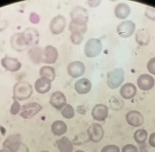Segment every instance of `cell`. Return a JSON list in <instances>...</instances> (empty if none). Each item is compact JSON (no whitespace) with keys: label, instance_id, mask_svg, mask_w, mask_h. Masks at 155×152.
<instances>
[{"label":"cell","instance_id":"1","mask_svg":"<svg viewBox=\"0 0 155 152\" xmlns=\"http://www.w3.org/2000/svg\"><path fill=\"white\" fill-rule=\"evenodd\" d=\"M3 146L11 152H29V149L21 142L19 134L9 135L4 142Z\"/></svg>","mask_w":155,"mask_h":152},{"label":"cell","instance_id":"2","mask_svg":"<svg viewBox=\"0 0 155 152\" xmlns=\"http://www.w3.org/2000/svg\"><path fill=\"white\" fill-rule=\"evenodd\" d=\"M31 85L25 81H21L15 84L13 88V95L15 99L20 101L28 99L33 93Z\"/></svg>","mask_w":155,"mask_h":152},{"label":"cell","instance_id":"3","mask_svg":"<svg viewBox=\"0 0 155 152\" xmlns=\"http://www.w3.org/2000/svg\"><path fill=\"white\" fill-rule=\"evenodd\" d=\"M124 78V72L121 69H116L108 73L107 83L109 88L115 89L123 83Z\"/></svg>","mask_w":155,"mask_h":152},{"label":"cell","instance_id":"4","mask_svg":"<svg viewBox=\"0 0 155 152\" xmlns=\"http://www.w3.org/2000/svg\"><path fill=\"white\" fill-rule=\"evenodd\" d=\"M43 107L38 103L32 102L22 106L20 115L24 119H29L39 113Z\"/></svg>","mask_w":155,"mask_h":152},{"label":"cell","instance_id":"5","mask_svg":"<svg viewBox=\"0 0 155 152\" xmlns=\"http://www.w3.org/2000/svg\"><path fill=\"white\" fill-rule=\"evenodd\" d=\"M102 43L97 39H91L87 42L85 46L84 53L88 58L98 56L102 50Z\"/></svg>","mask_w":155,"mask_h":152},{"label":"cell","instance_id":"6","mask_svg":"<svg viewBox=\"0 0 155 152\" xmlns=\"http://www.w3.org/2000/svg\"><path fill=\"white\" fill-rule=\"evenodd\" d=\"M72 22L80 25H86L88 15L86 10L81 6H77L72 10L71 13Z\"/></svg>","mask_w":155,"mask_h":152},{"label":"cell","instance_id":"7","mask_svg":"<svg viewBox=\"0 0 155 152\" xmlns=\"http://www.w3.org/2000/svg\"><path fill=\"white\" fill-rule=\"evenodd\" d=\"M136 24L132 21H126L122 22L117 26V31L118 35L124 38L131 37L134 32Z\"/></svg>","mask_w":155,"mask_h":152},{"label":"cell","instance_id":"8","mask_svg":"<svg viewBox=\"0 0 155 152\" xmlns=\"http://www.w3.org/2000/svg\"><path fill=\"white\" fill-rule=\"evenodd\" d=\"M89 140L94 143L99 142L104 136V130L100 125L94 123L90 125L87 131Z\"/></svg>","mask_w":155,"mask_h":152},{"label":"cell","instance_id":"9","mask_svg":"<svg viewBox=\"0 0 155 152\" xmlns=\"http://www.w3.org/2000/svg\"><path fill=\"white\" fill-rule=\"evenodd\" d=\"M66 25V21L64 17L58 15L52 20L50 24V30L53 34H60L64 31Z\"/></svg>","mask_w":155,"mask_h":152},{"label":"cell","instance_id":"10","mask_svg":"<svg viewBox=\"0 0 155 152\" xmlns=\"http://www.w3.org/2000/svg\"><path fill=\"white\" fill-rule=\"evenodd\" d=\"M126 120L128 125L134 127H139L144 123L143 115L137 111H131L126 115Z\"/></svg>","mask_w":155,"mask_h":152},{"label":"cell","instance_id":"11","mask_svg":"<svg viewBox=\"0 0 155 152\" xmlns=\"http://www.w3.org/2000/svg\"><path fill=\"white\" fill-rule=\"evenodd\" d=\"M50 103L56 110L60 111L67 105L66 97L63 93L60 91H57L52 94Z\"/></svg>","mask_w":155,"mask_h":152},{"label":"cell","instance_id":"12","mask_svg":"<svg viewBox=\"0 0 155 152\" xmlns=\"http://www.w3.org/2000/svg\"><path fill=\"white\" fill-rule=\"evenodd\" d=\"M59 56L57 49L52 46H46L43 53L42 62L48 64H52L56 62Z\"/></svg>","mask_w":155,"mask_h":152},{"label":"cell","instance_id":"13","mask_svg":"<svg viewBox=\"0 0 155 152\" xmlns=\"http://www.w3.org/2000/svg\"><path fill=\"white\" fill-rule=\"evenodd\" d=\"M67 70L70 76L73 78H78L84 75L85 71V67L83 63L75 61L69 64Z\"/></svg>","mask_w":155,"mask_h":152},{"label":"cell","instance_id":"14","mask_svg":"<svg viewBox=\"0 0 155 152\" xmlns=\"http://www.w3.org/2000/svg\"><path fill=\"white\" fill-rule=\"evenodd\" d=\"M11 44L13 49L18 52L22 51L28 47L22 33L14 34L11 39Z\"/></svg>","mask_w":155,"mask_h":152},{"label":"cell","instance_id":"15","mask_svg":"<svg viewBox=\"0 0 155 152\" xmlns=\"http://www.w3.org/2000/svg\"><path fill=\"white\" fill-rule=\"evenodd\" d=\"M2 66L7 70L12 72L18 71L22 67V64L17 59L5 57L1 60Z\"/></svg>","mask_w":155,"mask_h":152},{"label":"cell","instance_id":"16","mask_svg":"<svg viewBox=\"0 0 155 152\" xmlns=\"http://www.w3.org/2000/svg\"><path fill=\"white\" fill-rule=\"evenodd\" d=\"M137 84L138 87L141 90L149 91L155 85V79L149 74H142L137 78Z\"/></svg>","mask_w":155,"mask_h":152},{"label":"cell","instance_id":"17","mask_svg":"<svg viewBox=\"0 0 155 152\" xmlns=\"http://www.w3.org/2000/svg\"><path fill=\"white\" fill-rule=\"evenodd\" d=\"M91 114L94 120L98 121H103L108 116V108L102 104L96 105L92 110Z\"/></svg>","mask_w":155,"mask_h":152},{"label":"cell","instance_id":"18","mask_svg":"<svg viewBox=\"0 0 155 152\" xmlns=\"http://www.w3.org/2000/svg\"><path fill=\"white\" fill-rule=\"evenodd\" d=\"M137 93L136 86L132 83H127L120 88L121 96L126 100H129L134 98Z\"/></svg>","mask_w":155,"mask_h":152},{"label":"cell","instance_id":"19","mask_svg":"<svg viewBox=\"0 0 155 152\" xmlns=\"http://www.w3.org/2000/svg\"><path fill=\"white\" fill-rule=\"evenodd\" d=\"M35 88L39 93L41 94L46 93L51 88V82L46 77H40L35 82Z\"/></svg>","mask_w":155,"mask_h":152},{"label":"cell","instance_id":"20","mask_svg":"<svg viewBox=\"0 0 155 152\" xmlns=\"http://www.w3.org/2000/svg\"><path fill=\"white\" fill-rule=\"evenodd\" d=\"M24 37L28 46L37 44L39 40L38 32L33 28H27L22 32Z\"/></svg>","mask_w":155,"mask_h":152},{"label":"cell","instance_id":"21","mask_svg":"<svg viewBox=\"0 0 155 152\" xmlns=\"http://www.w3.org/2000/svg\"><path fill=\"white\" fill-rule=\"evenodd\" d=\"M74 88L79 94H86L91 91L92 83L87 78H82L76 81Z\"/></svg>","mask_w":155,"mask_h":152},{"label":"cell","instance_id":"22","mask_svg":"<svg viewBox=\"0 0 155 152\" xmlns=\"http://www.w3.org/2000/svg\"><path fill=\"white\" fill-rule=\"evenodd\" d=\"M136 40L140 46H147L150 41V34L147 29H140L136 34Z\"/></svg>","mask_w":155,"mask_h":152},{"label":"cell","instance_id":"23","mask_svg":"<svg viewBox=\"0 0 155 152\" xmlns=\"http://www.w3.org/2000/svg\"><path fill=\"white\" fill-rule=\"evenodd\" d=\"M131 12V9L128 5L120 3L116 6L115 14L118 19H125L128 17Z\"/></svg>","mask_w":155,"mask_h":152},{"label":"cell","instance_id":"24","mask_svg":"<svg viewBox=\"0 0 155 152\" xmlns=\"http://www.w3.org/2000/svg\"><path fill=\"white\" fill-rule=\"evenodd\" d=\"M60 152H72L74 146L71 141L67 137H63L56 142Z\"/></svg>","mask_w":155,"mask_h":152},{"label":"cell","instance_id":"25","mask_svg":"<svg viewBox=\"0 0 155 152\" xmlns=\"http://www.w3.org/2000/svg\"><path fill=\"white\" fill-rule=\"evenodd\" d=\"M51 129L54 135L60 136L63 135L67 132V126L63 121H57L52 124Z\"/></svg>","mask_w":155,"mask_h":152},{"label":"cell","instance_id":"26","mask_svg":"<svg viewBox=\"0 0 155 152\" xmlns=\"http://www.w3.org/2000/svg\"><path fill=\"white\" fill-rule=\"evenodd\" d=\"M29 57L33 62L35 63L42 62L43 53L42 50L39 47H35L29 51Z\"/></svg>","mask_w":155,"mask_h":152},{"label":"cell","instance_id":"27","mask_svg":"<svg viewBox=\"0 0 155 152\" xmlns=\"http://www.w3.org/2000/svg\"><path fill=\"white\" fill-rule=\"evenodd\" d=\"M41 77H45L49 79L51 82H53L56 76L55 70L53 67L51 66H43L40 71Z\"/></svg>","mask_w":155,"mask_h":152},{"label":"cell","instance_id":"28","mask_svg":"<svg viewBox=\"0 0 155 152\" xmlns=\"http://www.w3.org/2000/svg\"><path fill=\"white\" fill-rule=\"evenodd\" d=\"M148 137V133L145 129H139L134 134V138L137 143L139 144H144Z\"/></svg>","mask_w":155,"mask_h":152},{"label":"cell","instance_id":"29","mask_svg":"<svg viewBox=\"0 0 155 152\" xmlns=\"http://www.w3.org/2000/svg\"><path fill=\"white\" fill-rule=\"evenodd\" d=\"M69 30L72 33H79L83 34L85 33L87 30V26L86 25H80L76 24L71 22L69 24Z\"/></svg>","mask_w":155,"mask_h":152},{"label":"cell","instance_id":"30","mask_svg":"<svg viewBox=\"0 0 155 152\" xmlns=\"http://www.w3.org/2000/svg\"><path fill=\"white\" fill-rule=\"evenodd\" d=\"M62 115L66 119H72L75 115L73 107L71 105L67 104L61 112Z\"/></svg>","mask_w":155,"mask_h":152},{"label":"cell","instance_id":"31","mask_svg":"<svg viewBox=\"0 0 155 152\" xmlns=\"http://www.w3.org/2000/svg\"><path fill=\"white\" fill-rule=\"evenodd\" d=\"M21 107L20 103L18 102L17 100H16V99H15L10 109L11 113L13 115H16L21 111Z\"/></svg>","mask_w":155,"mask_h":152},{"label":"cell","instance_id":"32","mask_svg":"<svg viewBox=\"0 0 155 152\" xmlns=\"http://www.w3.org/2000/svg\"><path fill=\"white\" fill-rule=\"evenodd\" d=\"M71 39L74 44L78 45L82 42L84 39V37L81 34L72 33L71 35Z\"/></svg>","mask_w":155,"mask_h":152},{"label":"cell","instance_id":"33","mask_svg":"<svg viewBox=\"0 0 155 152\" xmlns=\"http://www.w3.org/2000/svg\"><path fill=\"white\" fill-rule=\"evenodd\" d=\"M146 16L150 20L155 21V8L147 7L145 11Z\"/></svg>","mask_w":155,"mask_h":152},{"label":"cell","instance_id":"34","mask_svg":"<svg viewBox=\"0 0 155 152\" xmlns=\"http://www.w3.org/2000/svg\"><path fill=\"white\" fill-rule=\"evenodd\" d=\"M101 152H120V150L118 146L112 144L104 146L101 150Z\"/></svg>","mask_w":155,"mask_h":152},{"label":"cell","instance_id":"35","mask_svg":"<svg viewBox=\"0 0 155 152\" xmlns=\"http://www.w3.org/2000/svg\"><path fill=\"white\" fill-rule=\"evenodd\" d=\"M147 67L150 73L155 75V57L152 58L148 62Z\"/></svg>","mask_w":155,"mask_h":152},{"label":"cell","instance_id":"36","mask_svg":"<svg viewBox=\"0 0 155 152\" xmlns=\"http://www.w3.org/2000/svg\"><path fill=\"white\" fill-rule=\"evenodd\" d=\"M122 152H138V149L135 145L128 144L124 146Z\"/></svg>","mask_w":155,"mask_h":152},{"label":"cell","instance_id":"37","mask_svg":"<svg viewBox=\"0 0 155 152\" xmlns=\"http://www.w3.org/2000/svg\"><path fill=\"white\" fill-rule=\"evenodd\" d=\"M30 21L33 24H38L40 21V16L35 13H31L30 15Z\"/></svg>","mask_w":155,"mask_h":152},{"label":"cell","instance_id":"38","mask_svg":"<svg viewBox=\"0 0 155 152\" xmlns=\"http://www.w3.org/2000/svg\"><path fill=\"white\" fill-rule=\"evenodd\" d=\"M149 144L152 147L155 148V132L151 134L149 136Z\"/></svg>","mask_w":155,"mask_h":152},{"label":"cell","instance_id":"39","mask_svg":"<svg viewBox=\"0 0 155 152\" xmlns=\"http://www.w3.org/2000/svg\"><path fill=\"white\" fill-rule=\"evenodd\" d=\"M7 25V22L5 21H2L0 22V31L4 30Z\"/></svg>","mask_w":155,"mask_h":152},{"label":"cell","instance_id":"40","mask_svg":"<svg viewBox=\"0 0 155 152\" xmlns=\"http://www.w3.org/2000/svg\"><path fill=\"white\" fill-rule=\"evenodd\" d=\"M0 152H11L10 151L8 150H6V149H2L0 150Z\"/></svg>","mask_w":155,"mask_h":152},{"label":"cell","instance_id":"41","mask_svg":"<svg viewBox=\"0 0 155 152\" xmlns=\"http://www.w3.org/2000/svg\"><path fill=\"white\" fill-rule=\"evenodd\" d=\"M75 152H84V151H82V150H77V151H75Z\"/></svg>","mask_w":155,"mask_h":152},{"label":"cell","instance_id":"42","mask_svg":"<svg viewBox=\"0 0 155 152\" xmlns=\"http://www.w3.org/2000/svg\"><path fill=\"white\" fill-rule=\"evenodd\" d=\"M40 152H49L48 151H41Z\"/></svg>","mask_w":155,"mask_h":152}]
</instances>
